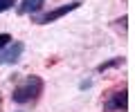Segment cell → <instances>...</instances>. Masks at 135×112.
Returning <instances> with one entry per match:
<instances>
[{"instance_id":"obj_1","label":"cell","mask_w":135,"mask_h":112,"mask_svg":"<svg viewBox=\"0 0 135 112\" xmlns=\"http://www.w3.org/2000/svg\"><path fill=\"white\" fill-rule=\"evenodd\" d=\"M41 92H43V78L36 76V74H32V76H27L20 85H16L14 88V94H11V99H14V103H32L36 101V99L41 97Z\"/></svg>"},{"instance_id":"obj_4","label":"cell","mask_w":135,"mask_h":112,"mask_svg":"<svg viewBox=\"0 0 135 112\" xmlns=\"http://www.w3.org/2000/svg\"><path fill=\"white\" fill-rule=\"evenodd\" d=\"M23 49H25V45L20 43V40H16V43H9L5 52H0V65H11V63H16V61L20 58Z\"/></svg>"},{"instance_id":"obj_3","label":"cell","mask_w":135,"mask_h":112,"mask_svg":"<svg viewBox=\"0 0 135 112\" xmlns=\"http://www.w3.org/2000/svg\"><path fill=\"white\" fill-rule=\"evenodd\" d=\"M81 5H83L81 0H74V2H68V5H61V7H56V9L47 11V14L38 16V18H34V23H36V25H50V23H54V20H59L61 16H65V14H70V11L79 9Z\"/></svg>"},{"instance_id":"obj_7","label":"cell","mask_w":135,"mask_h":112,"mask_svg":"<svg viewBox=\"0 0 135 112\" xmlns=\"http://www.w3.org/2000/svg\"><path fill=\"white\" fill-rule=\"evenodd\" d=\"M11 40H14V38H11L9 34H0V52H2V49H5L7 45L11 43Z\"/></svg>"},{"instance_id":"obj_8","label":"cell","mask_w":135,"mask_h":112,"mask_svg":"<svg viewBox=\"0 0 135 112\" xmlns=\"http://www.w3.org/2000/svg\"><path fill=\"white\" fill-rule=\"evenodd\" d=\"M14 5H16V0H0V14L7 11V9H11Z\"/></svg>"},{"instance_id":"obj_5","label":"cell","mask_w":135,"mask_h":112,"mask_svg":"<svg viewBox=\"0 0 135 112\" xmlns=\"http://www.w3.org/2000/svg\"><path fill=\"white\" fill-rule=\"evenodd\" d=\"M43 5H45V0H23V2L18 5V14L20 16L34 14V11H38Z\"/></svg>"},{"instance_id":"obj_6","label":"cell","mask_w":135,"mask_h":112,"mask_svg":"<svg viewBox=\"0 0 135 112\" xmlns=\"http://www.w3.org/2000/svg\"><path fill=\"white\" fill-rule=\"evenodd\" d=\"M119 65H124V58H122V56H115L113 61H106V63L97 65V72H106V70H110V67H119Z\"/></svg>"},{"instance_id":"obj_2","label":"cell","mask_w":135,"mask_h":112,"mask_svg":"<svg viewBox=\"0 0 135 112\" xmlns=\"http://www.w3.org/2000/svg\"><path fill=\"white\" fill-rule=\"evenodd\" d=\"M128 110V92L126 85H117L115 90H110L104 101V112H126Z\"/></svg>"}]
</instances>
